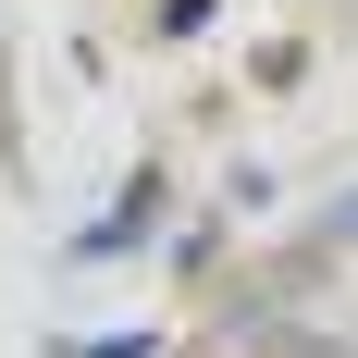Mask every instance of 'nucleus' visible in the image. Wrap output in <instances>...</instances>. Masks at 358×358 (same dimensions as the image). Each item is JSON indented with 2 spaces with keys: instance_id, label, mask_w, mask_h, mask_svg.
I'll return each mask as SVG.
<instances>
[{
  "instance_id": "obj_1",
  "label": "nucleus",
  "mask_w": 358,
  "mask_h": 358,
  "mask_svg": "<svg viewBox=\"0 0 358 358\" xmlns=\"http://www.w3.org/2000/svg\"><path fill=\"white\" fill-rule=\"evenodd\" d=\"M334 235H358V198H334Z\"/></svg>"
}]
</instances>
